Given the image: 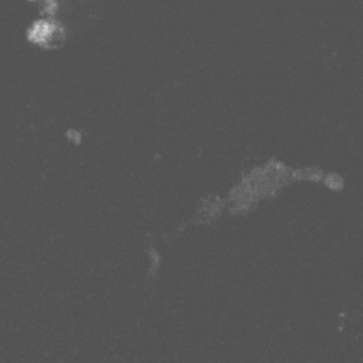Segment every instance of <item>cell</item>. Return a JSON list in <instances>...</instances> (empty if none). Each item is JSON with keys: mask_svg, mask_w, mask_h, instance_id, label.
I'll return each mask as SVG.
<instances>
[{"mask_svg": "<svg viewBox=\"0 0 363 363\" xmlns=\"http://www.w3.org/2000/svg\"><path fill=\"white\" fill-rule=\"evenodd\" d=\"M29 2H33V4H43L44 0H29Z\"/></svg>", "mask_w": 363, "mask_h": 363, "instance_id": "obj_2", "label": "cell"}, {"mask_svg": "<svg viewBox=\"0 0 363 363\" xmlns=\"http://www.w3.org/2000/svg\"><path fill=\"white\" fill-rule=\"evenodd\" d=\"M66 37L65 26L55 19L44 18L37 22L29 29V40L40 45H55L62 43Z\"/></svg>", "mask_w": 363, "mask_h": 363, "instance_id": "obj_1", "label": "cell"}]
</instances>
